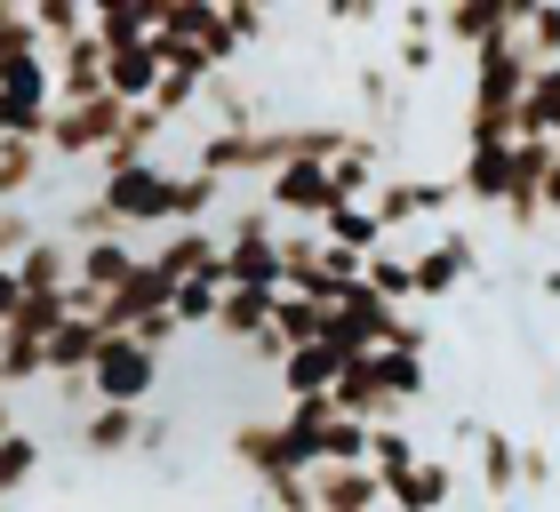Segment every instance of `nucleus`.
Here are the masks:
<instances>
[{
	"label": "nucleus",
	"instance_id": "21",
	"mask_svg": "<svg viewBox=\"0 0 560 512\" xmlns=\"http://www.w3.org/2000/svg\"><path fill=\"white\" fill-rule=\"evenodd\" d=\"M369 376H376V393H385L393 408H409L432 393V369H424V352H369Z\"/></svg>",
	"mask_w": 560,
	"mask_h": 512
},
{
	"label": "nucleus",
	"instance_id": "20",
	"mask_svg": "<svg viewBox=\"0 0 560 512\" xmlns=\"http://www.w3.org/2000/svg\"><path fill=\"white\" fill-rule=\"evenodd\" d=\"M376 168H385V137H376V128H352L345 161L328 168V176H337V193H345V200H376Z\"/></svg>",
	"mask_w": 560,
	"mask_h": 512
},
{
	"label": "nucleus",
	"instance_id": "27",
	"mask_svg": "<svg viewBox=\"0 0 560 512\" xmlns=\"http://www.w3.org/2000/svg\"><path fill=\"white\" fill-rule=\"evenodd\" d=\"M424 456H432V449L409 441L400 424H376V432H369V473H376V480H400L409 465H424Z\"/></svg>",
	"mask_w": 560,
	"mask_h": 512
},
{
	"label": "nucleus",
	"instance_id": "2",
	"mask_svg": "<svg viewBox=\"0 0 560 512\" xmlns=\"http://www.w3.org/2000/svg\"><path fill=\"white\" fill-rule=\"evenodd\" d=\"M257 209H265L272 224H280V217H289V224H328V217L345 209V193H337V176H328L320 161H289L280 176H265Z\"/></svg>",
	"mask_w": 560,
	"mask_h": 512
},
{
	"label": "nucleus",
	"instance_id": "40",
	"mask_svg": "<svg viewBox=\"0 0 560 512\" xmlns=\"http://www.w3.org/2000/svg\"><path fill=\"white\" fill-rule=\"evenodd\" d=\"M361 96H369V113H393V72H361Z\"/></svg>",
	"mask_w": 560,
	"mask_h": 512
},
{
	"label": "nucleus",
	"instance_id": "43",
	"mask_svg": "<svg viewBox=\"0 0 560 512\" xmlns=\"http://www.w3.org/2000/svg\"><path fill=\"white\" fill-rule=\"evenodd\" d=\"M400 33H441V9H400Z\"/></svg>",
	"mask_w": 560,
	"mask_h": 512
},
{
	"label": "nucleus",
	"instance_id": "19",
	"mask_svg": "<svg viewBox=\"0 0 560 512\" xmlns=\"http://www.w3.org/2000/svg\"><path fill=\"white\" fill-rule=\"evenodd\" d=\"M144 408H89L81 417V449L89 456H129V449H144Z\"/></svg>",
	"mask_w": 560,
	"mask_h": 512
},
{
	"label": "nucleus",
	"instance_id": "34",
	"mask_svg": "<svg viewBox=\"0 0 560 512\" xmlns=\"http://www.w3.org/2000/svg\"><path fill=\"white\" fill-rule=\"evenodd\" d=\"M168 313H176V328H217V313H224V280H185Z\"/></svg>",
	"mask_w": 560,
	"mask_h": 512
},
{
	"label": "nucleus",
	"instance_id": "42",
	"mask_svg": "<svg viewBox=\"0 0 560 512\" xmlns=\"http://www.w3.org/2000/svg\"><path fill=\"white\" fill-rule=\"evenodd\" d=\"M16 304H24V289H16V265H0V328L16 321Z\"/></svg>",
	"mask_w": 560,
	"mask_h": 512
},
{
	"label": "nucleus",
	"instance_id": "5",
	"mask_svg": "<svg viewBox=\"0 0 560 512\" xmlns=\"http://www.w3.org/2000/svg\"><path fill=\"white\" fill-rule=\"evenodd\" d=\"M120 128H129V105H120V96H96V105H65L57 120H48V161H105Z\"/></svg>",
	"mask_w": 560,
	"mask_h": 512
},
{
	"label": "nucleus",
	"instance_id": "25",
	"mask_svg": "<svg viewBox=\"0 0 560 512\" xmlns=\"http://www.w3.org/2000/svg\"><path fill=\"white\" fill-rule=\"evenodd\" d=\"M361 280H369V289L385 296V304H400V313L417 304V256H409V248H376Z\"/></svg>",
	"mask_w": 560,
	"mask_h": 512
},
{
	"label": "nucleus",
	"instance_id": "3",
	"mask_svg": "<svg viewBox=\"0 0 560 512\" xmlns=\"http://www.w3.org/2000/svg\"><path fill=\"white\" fill-rule=\"evenodd\" d=\"M176 176L185 168H168V161H144V168H120V176H105V209L120 217V233L129 224H168L176 233Z\"/></svg>",
	"mask_w": 560,
	"mask_h": 512
},
{
	"label": "nucleus",
	"instance_id": "33",
	"mask_svg": "<svg viewBox=\"0 0 560 512\" xmlns=\"http://www.w3.org/2000/svg\"><path fill=\"white\" fill-rule=\"evenodd\" d=\"M521 48H528V65H560V9H545V0H528V16H521Z\"/></svg>",
	"mask_w": 560,
	"mask_h": 512
},
{
	"label": "nucleus",
	"instance_id": "24",
	"mask_svg": "<svg viewBox=\"0 0 560 512\" xmlns=\"http://www.w3.org/2000/svg\"><path fill=\"white\" fill-rule=\"evenodd\" d=\"M48 176V144H16V137H0V209H16L24 193H33Z\"/></svg>",
	"mask_w": 560,
	"mask_h": 512
},
{
	"label": "nucleus",
	"instance_id": "26",
	"mask_svg": "<svg viewBox=\"0 0 560 512\" xmlns=\"http://www.w3.org/2000/svg\"><path fill=\"white\" fill-rule=\"evenodd\" d=\"M272 304H280V296H257V289H224V313H217V328H224L233 345H257L265 328H272Z\"/></svg>",
	"mask_w": 560,
	"mask_h": 512
},
{
	"label": "nucleus",
	"instance_id": "47",
	"mask_svg": "<svg viewBox=\"0 0 560 512\" xmlns=\"http://www.w3.org/2000/svg\"><path fill=\"white\" fill-rule=\"evenodd\" d=\"M497 512H528V504H497Z\"/></svg>",
	"mask_w": 560,
	"mask_h": 512
},
{
	"label": "nucleus",
	"instance_id": "4",
	"mask_svg": "<svg viewBox=\"0 0 560 512\" xmlns=\"http://www.w3.org/2000/svg\"><path fill=\"white\" fill-rule=\"evenodd\" d=\"M152 384H161V352L137 345V337H105V352H96V369H89L96 408H144Z\"/></svg>",
	"mask_w": 560,
	"mask_h": 512
},
{
	"label": "nucleus",
	"instance_id": "16",
	"mask_svg": "<svg viewBox=\"0 0 560 512\" xmlns=\"http://www.w3.org/2000/svg\"><path fill=\"white\" fill-rule=\"evenodd\" d=\"M161 72H168V65H161V48H152V40H144V48H113V65H105V89H113L129 113H144L152 96H161Z\"/></svg>",
	"mask_w": 560,
	"mask_h": 512
},
{
	"label": "nucleus",
	"instance_id": "35",
	"mask_svg": "<svg viewBox=\"0 0 560 512\" xmlns=\"http://www.w3.org/2000/svg\"><path fill=\"white\" fill-rule=\"evenodd\" d=\"M217 200H224L217 176H209V168H185V176H176V233H185V224H200Z\"/></svg>",
	"mask_w": 560,
	"mask_h": 512
},
{
	"label": "nucleus",
	"instance_id": "10",
	"mask_svg": "<svg viewBox=\"0 0 560 512\" xmlns=\"http://www.w3.org/2000/svg\"><path fill=\"white\" fill-rule=\"evenodd\" d=\"M472 265H480L472 233H441L432 248H417V296H424V304L456 296V289H465V280H472Z\"/></svg>",
	"mask_w": 560,
	"mask_h": 512
},
{
	"label": "nucleus",
	"instance_id": "28",
	"mask_svg": "<svg viewBox=\"0 0 560 512\" xmlns=\"http://www.w3.org/2000/svg\"><path fill=\"white\" fill-rule=\"evenodd\" d=\"M521 137H560V65H545L521 96Z\"/></svg>",
	"mask_w": 560,
	"mask_h": 512
},
{
	"label": "nucleus",
	"instance_id": "36",
	"mask_svg": "<svg viewBox=\"0 0 560 512\" xmlns=\"http://www.w3.org/2000/svg\"><path fill=\"white\" fill-rule=\"evenodd\" d=\"M265 497H272V512H320L313 473H280V480H265Z\"/></svg>",
	"mask_w": 560,
	"mask_h": 512
},
{
	"label": "nucleus",
	"instance_id": "45",
	"mask_svg": "<svg viewBox=\"0 0 560 512\" xmlns=\"http://www.w3.org/2000/svg\"><path fill=\"white\" fill-rule=\"evenodd\" d=\"M9 432H24V424H16V408H9V393H0V441H9Z\"/></svg>",
	"mask_w": 560,
	"mask_h": 512
},
{
	"label": "nucleus",
	"instance_id": "7",
	"mask_svg": "<svg viewBox=\"0 0 560 512\" xmlns=\"http://www.w3.org/2000/svg\"><path fill=\"white\" fill-rule=\"evenodd\" d=\"M521 16H528V0H448L441 33L465 48V57H480L489 40H521Z\"/></svg>",
	"mask_w": 560,
	"mask_h": 512
},
{
	"label": "nucleus",
	"instance_id": "12",
	"mask_svg": "<svg viewBox=\"0 0 560 512\" xmlns=\"http://www.w3.org/2000/svg\"><path fill=\"white\" fill-rule=\"evenodd\" d=\"M448 504H456L448 456H424V465H409L400 480H385V512H448Z\"/></svg>",
	"mask_w": 560,
	"mask_h": 512
},
{
	"label": "nucleus",
	"instance_id": "22",
	"mask_svg": "<svg viewBox=\"0 0 560 512\" xmlns=\"http://www.w3.org/2000/svg\"><path fill=\"white\" fill-rule=\"evenodd\" d=\"M320 241H328V248H345V256H376V248H393V233L376 224L369 200H345V209L320 224Z\"/></svg>",
	"mask_w": 560,
	"mask_h": 512
},
{
	"label": "nucleus",
	"instance_id": "6",
	"mask_svg": "<svg viewBox=\"0 0 560 512\" xmlns=\"http://www.w3.org/2000/svg\"><path fill=\"white\" fill-rule=\"evenodd\" d=\"M456 176H385V185H376V224H385V233H400V224H441L448 209H456Z\"/></svg>",
	"mask_w": 560,
	"mask_h": 512
},
{
	"label": "nucleus",
	"instance_id": "13",
	"mask_svg": "<svg viewBox=\"0 0 560 512\" xmlns=\"http://www.w3.org/2000/svg\"><path fill=\"white\" fill-rule=\"evenodd\" d=\"M456 193L480 200V209H504V200H513V144H465Z\"/></svg>",
	"mask_w": 560,
	"mask_h": 512
},
{
	"label": "nucleus",
	"instance_id": "8",
	"mask_svg": "<svg viewBox=\"0 0 560 512\" xmlns=\"http://www.w3.org/2000/svg\"><path fill=\"white\" fill-rule=\"evenodd\" d=\"M552 168H560V144L552 137H521L513 144V200H504V224H545V185H552Z\"/></svg>",
	"mask_w": 560,
	"mask_h": 512
},
{
	"label": "nucleus",
	"instance_id": "15",
	"mask_svg": "<svg viewBox=\"0 0 560 512\" xmlns=\"http://www.w3.org/2000/svg\"><path fill=\"white\" fill-rule=\"evenodd\" d=\"M313 497H320V512H385V480L369 465H320Z\"/></svg>",
	"mask_w": 560,
	"mask_h": 512
},
{
	"label": "nucleus",
	"instance_id": "32",
	"mask_svg": "<svg viewBox=\"0 0 560 512\" xmlns=\"http://www.w3.org/2000/svg\"><path fill=\"white\" fill-rule=\"evenodd\" d=\"M33 473H40V441L33 432H9V441H0V504L16 489H33Z\"/></svg>",
	"mask_w": 560,
	"mask_h": 512
},
{
	"label": "nucleus",
	"instance_id": "31",
	"mask_svg": "<svg viewBox=\"0 0 560 512\" xmlns=\"http://www.w3.org/2000/svg\"><path fill=\"white\" fill-rule=\"evenodd\" d=\"M369 432H376V424L328 417V424H320V465H369ZM320 465H313V473H320Z\"/></svg>",
	"mask_w": 560,
	"mask_h": 512
},
{
	"label": "nucleus",
	"instance_id": "39",
	"mask_svg": "<svg viewBox=\"0 0 560 512\" xmlns=\"http://www.w3.org/2000/svg\"><path fill=\"white\" fill-rule=\"evenodd\" d=\"M224 33H233V40L248 48V40L265 33V9H241V0H233V9H224Z\"/></svg>",
	"mask_w": 560,
	"mask_h": 512
},
{
	"label": "nucleus",
	"instance_id": "29",
	"mask_svg": "<svg viewBox=\"0 0 560 512\" xmlns=\"http://www.w3.org/2000/svg\"><path fill=\"white\" fill-rule=\"evenodd\" d=\"M40 376H48V345H40V337H9V328H0V393L40 384Z\"/></svg>",
	"mask_w": 560,
	"mask_h": 512
},
{
	"label": "nucleus",
	"instance_id": "44",
	"mask_svg": "<svg viewBox=\"0 0 560 512\" xmlns=\"http://www.w3.org/2000/svg\"><path fill=\"white\" fill-rule=\"evenodd\" d=\"M545 217L560 224V168H552V185H545Z\"/></svg>",
	"mask_w": 560,
	"mask_h": 512
},
{
	"label": "nucleus",
	"instance_id": "48",
	"mask_svg": "<svg viewBox=\"0 0 560 512\" xmlns=\"http://www.w3.org/2000/svg\"><path fill=\"white\" fill-rule=\"evenodd\" d=\"M552 144H560V137H552Z\"/></svg>",
	"mask_w": 560,
	"mask_h": 512
},
{
	"label": "nucleus",
	"instance_id": "30",
	"mask_svg": "<svg viewBox=\"0 0 560 512\" xmlns=\"http://www.w3.org/2000/svg\"><path fill=\"white\" fill-rule=\"evenodd\" d=\"M480 480H489V497L504 504L521 489V441H504V432H480Z\"/></svg>",
	"mask_w": 560,
	"mask_h": 512
},
{
	"label": "nucleus",
	"instance_id": "41",
	"mask_svg": "<svg viewBox=\"0 0 560 512\" xmlns=\"http://www.w3.org/2000/svg\"><path fill=\"white\" fill-rule=\"evenodd\" d=\"M545 480H552V456L521 441V489H545Z\"/></svg>",
	"mask_w": 560,
	"mask_h": 512
},
{
	"label": "nucleus",
	"instance_id": "1",
	"mask_svg": "<svg viewBox=\"0 0 560 512\" xmlns=\"http://www.w3.org/2000/svg\"><path fill=\"white\" fill-rule=\"evenodd\" d=\"M224 289H257V296L289 289V272H280V224L265 209H241L233 233H224Z\"/></svg>",
	"mask_w": 560,
	"mask_h": 512
},
{
	"label": "nucleus",
	"instance_id": "46",
	"mask_svg": "<svg viewBox=\"0 0 560 512\" xmlns=\"http://www.w3.org/2000/svg\"><path fill=\"white\" fill-rule=\"evenodd\" d=\"M545 296H560V272H545Z\"/></svg>",
	"mask_w": 560,
	"mask_h": 512
},
{
	"label": "nucleus",
	"instance_id": "38",
	"mask_svg": "<svg viewBox=\"0 0 560 512\" xmlns=\"http://www.w3.org/2000/svg\"><path fill=\"white\" fill-rule=\"evenodd\" d=\"M432 40H441V33H400V72H409V81H424V72H432Z\"/></svg>",
	"mask_w": 560,
	"mask_h": 512
},
{
	"label": "nucleus",
	"instance_id": "14",
	"mask_svg": "<svg viewBox=\"0 0 560 512\" xmlns=\"http://www.w3.org/2000/svg\"><path fill=\"white\" fill-rule=\"evenodd\" d=\"M89 33L105 40V57H113V48H144L152 33H161V0H96Z\"/></svg>",
	"mask_w": 560,
	"mask_h": 512
},
{
	"label": "nucleus",
	"instance_id": "18",
	"mask_svg": "<svg viewBox=\"0 0 560 512\" xmlns=\"http://www.w3.org/2000/svg\"><path fill=\"white\" fill-rule=\"evenodd\" d=\"M96 352H105V328L72 313L57 337H48V384H81V376L96 369Z\"/></svg>",
	"mask_w": 560,
	"mask_h": 512
},
{
	"label": "nucleus",
	"instance_id": "11",
	"mask_svg": "<svg viewBox=\"0 0 560 512\" xmlns=\"http://www.w3.org/2000/svg\"><path fill=\"white\" fill-rule=\"evenodd\" d=\"M152 265H161L176 289H185V280H224V241L209 233V224H185V233H168L161 248H152Z\"/></svg>",
	"mask_w": 560,
	"mask_h": 512
},
{
	"label": "nucleus",
	"instance_id": "23",
	"mask_svg": "<svg viewBox=\"0 0 560 512\" xmlns=\"http://www.w3.org/2000/svg\"><path fill=\"white\" fill-rule=\"evenodd\" d=\"M272 337L289 345V352H304V345H328V304H313V296H289V289H280V304H272Z\"/></svg>",
	"mask_w": 560,
	"mask_h": 512
},
{
	"label": "nucleus",
	"instance_id": "37",
	"mask_svg": "<svg viewBox=\"0 0 560 512\" xmlns=\"http://www.w3.org/2000/svg\"><path fill=\"white\" fill-rule=\"evenodd\" d=\"M33 241H40V224H33V217H24V209H0V265H16V256L33 248Z\"/></svg>",
	"mask_w": 560,
	"mask_h": 512
},
{
	"label": "nucleus",
	"instance_id": "17",
	"mask_svg": "<svg viewBox=\"0 0 560 512\" xmlns=\"http://www.w3.org/2000/svg\"><path fill=\"white\" fill-rule=\"evenodd\" d=\"M272 376H280V393H289V400H320V393H337L345 352H337V345H304V352H289Z\"/></svg>",
	"mask_w": 560,
	"mask_h": 512
},
{
	"label": "nucleus",
	"instance_id": "9",
	"mask_svg": "<svg viewBox=\"0 0 560 512\" xmlns=\"http://www.w3.org/2000/svg\"><path fill=\"white\" fill-rule=\"evenodd\" d=\"M233 465L241 473H257V480H280V473H313L304 465V449L289 441V424H233Z\"/></svg>",
	"mask_w": 560,
	"mask_h": 512
}]
</instances>
